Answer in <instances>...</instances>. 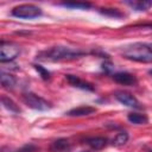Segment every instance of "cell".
Instances as JSON below:
<instances>
[{"label":"cell","mask_w":152,"mask_h":152,"mask_svg":"<svg viewBox=\"0 0 152 152\" xmlns=\"http://www.w3.org/2000/svg\"><path fill=\"white\" fill-rule=\"evenodd\" d=\"M86 52L81 51V50H74L68 46H62V45H57V46H52L45 51H42L37 55V58L42 59V61H52V62H57V61H70V59H76L81 56H84Z\"/></svg>","instance_id":"cell-1"},{"label":"cell","mask_w":152,"mask_h":152,"mask_svg":"<svg viewBox=\"0 0 152 152\" xmlns=\"http://www.w3.org/2000/svg\"><path fill=\"white\" fill-rule=\"evenodd\" d=\"M120 53L129 61L140 63H152V48L151 45L144 43H133L122 46Z\"/></svg>","instance_id":"cell-2"},{"label":"cell","mask_w":152,"mask_h":152,"mask_svg":"<svg viewBox=\"0 0 152 152\" xmlns=\"http://www.w3.org/2000/svg\"><path fill=\"white\" fill-rule=\"evenodd\" d=\"M11 13L13 17H17V18L32 19V18H37L42 15V8L32 4H24V5L15 6Z\"/></svg>","instance_id":"cell-3"},{"label":"cell","mask_w":152,"mask_h":152,"mask_svg":"<svg viewBox=\"0 0 152 152\" xmlns=\"http://www.w3.org/2000/svg\"><path fill=\"white\" fill-rule=\"evenodd\" d=\"M21 99H23V102L27 107H30L32 109H36V110H48L52 107V104L50 102H48L45 99L38 96L34 93H30V91L24 93Z\"/></svg>","instance_id":"cell-4"},{"label":"cell","mask_w":152,"mask_h":152,"mask_svg":"<svg viewBox=\"0 0 152 152\" xmlns=\"http://www.w3.org/2000/svg\"><path fill=\"white\" fill-rule=\"evenodd\" d=\"M20 53V48L19 45L14 43H6L1 42L0 46V62L6 63V62H12L14 61Z\"/></svg>","instance_id":"cell-5"},{"label":"cell","mask_w":152,"mask_h":152,"mask_svg":"<svg viewBox=\"0 0 152 152\" xmlns=\"http://www.w3.org/2000/svg\"><path fill=\"white\" fill-rule=\"evenodd\" d=\"M114 97L122 104L127 106V107H131V108H141V104L140 102L138 101V99L132 95L131 93H127V91H124V90H118L114 93Z\"/></svg>","instance_id":"cell-6"},{"label":"cell","mask_w":152,"mask_h":152,"mask_svg":"<svg viewBox=\"0 0 152 152\" xmlns=\"http://www.w3.org/2000/svg\"><path fill=\"white\" fill-rule=\"evenodd\" d=\"M65 80L68 81V83L70 86H72L75 88H80L82 90H88V91H94L95 90V88H94V86L91 83H89V82L80 78L78 76L68 74V75H65Z\"/></svg>","instance_id":"cell-7"},{"label":"cell","mask_w":152,"mask_h":152,"mask_svg":"<svg viewBox=\"0 0 152 152\" xmlns=\"http://www.w3.org/2000/svg\"><path fill=\"white\" fill-rule=\"evenodd\" d=\"M112 78L119 83V84H122V86H134L137 84L138 80L134 75L129 74V72H126V71H120V72H114L112 75Z\"/></svg>","instance_id":"cell-8"},{"label":"cell","mask_w":152,"mask_h":152,"mask_svg":"<svg viewBox=\"0 0 152 152\" xmlns=\"http://www.w3.org/2000/svg\"><path fill=\"white\" fill-rule=\"evenodd\" d=\"M95 112H96L95 107H91V106H80V107L72 108L69 112H66V115L68 116H87V115H90V114H93Z\"/></svg>","instance_id":"cell-9"},{"label":"cell","mask_w":152,"mask_h":152,"mask_svg":"<svg viewBox=\"0 0 152 152\" xmlns=\"http://www.w3.org/2000/svg\"><path fill=\"white\" fill-rule=\"evenodd\" d=\"M50 150L52 152H69L71 150V145H70L68 139L59 138V139H57V140L51 142Z\"/></svg>","instance_id":"cell-10"},{"label":"cell","mask_w":152,"mask_h":152,"mask_svg":"<svg viewBox=\"0 0 152 152\" xmlns=\"http://www.w3.org/2000/svg\"><path fill=\"white\" fill-rule=\"evenodd\" d=\"M86 142L93 148V150H101L103 148L107 142H108V139L107 138H103V137H94V138H88L86 139Z\"/></svg>","instance_id":"cell-11"},{"label":"cell","mask_w":152,"mask_h":152,"mask_svg":"<svg viewBox=\"0 0 152 152\" xmlns=\"http://www.w3.org/2000/svg\"><path fill=\"white\" fill-rule=\"evenodd\" d=\"M0 81H1V86L6 89H13L17 84V78L13 75L4 72V71H1L0 74Z\"/></svg>","instance_id":"cell-12"},{"label":"cell","mask_w":152,"mask_h":152,"mask_svg":"<svg viewBox=\"0 0 152 152\" xmlns=\"http://www.w3.org/2000/svg\"><path fill=\"white\" fill-rule=\"evenodd\" d=\"M126 5H128L129 7H132L134 11H146L150 7H152V1H138V0H133V1H125Z\"/></svg>","instance_id":"cell-13"},{"label":"cell","mask_w":152,"mask_h":152,"mask_svg":"<svg viewBox=\"0 0 152 152\" xmlns=\"http://www.w3.org/2000/svg\"><path fill=\"white\" fill-rule=\"evenodd\" d=\"M1 103H2V106H4L7 110H10V112H12V113H20V112H21L20 107H19L11 97H8V96L2 95V96H1Z\"/></svg>","instance_id":"cell-14"},{"label":"cell","mask_w":152,"mask_h":152,"mask_svg":"<svg viewBox=\"0 0 152 152\" xmlns=\"http://www.w3.org/2000/svg\"><path fill=\"white\" fill-rule=\"evenodd\" d=\"M127 119L129 122L134 125H145L148 122V118L145 114H140V113H129L127 115Z\"/></svg>","instance_id":"cell-15"},{"label":"cell","mask_w":152,"mask_h":152,"mask_svg":"<svg viewBox=\"0 0 152 152\" xmlns=\"http://www.w3.org/2000/svg\"><path fill=\"white\" fill-rule=\"evenodd\" d=\"M59 5L66 8H72V10H89L93 7L90 2H62Z\"/></svg>","instance_id":"cell-16"},{"label":"cell","mask_w":152,"mask_h":152,"mask_svg":"<svg viewBox=\"0 0 152 152\" xmlns=\"http://www.w3.org/2000/svg\"><path fill=\"white\" fill-rule=\"evenodd\" d=\"M127 141H128V133L125 132V131H122V132L118 133V134L114 137V139L112 140V144H113L114 146H122V145H125Z\"/></svg>","instance_id":"cell-17"},{"label":"cell","mask_w":152,"mask_h":152,"mask_svg":"<svg viewBox=\"0 0 152 152\" xmlns=\"http://www.w3.org/2000/svg\"><path fill=\"white\" fill-rule=\"evenodd\" d=\"M100 13L106 17H112V18H122L124 17V13L120 12L118 8H101Z\"/></svg>","instance_id":"cell-18"},{"label":"cell","mask_w":152,"mask_h":152,"mask_svg":"<svg viewBox=\"0 0 152 152\" xmlns=\"http://www.w3.org/2000/svg\"><path fill=\"white\" fill-rule=\"evenodd\" d=\"M33 66H34V69L38 71V74L40 75V77H42L43 80L46 81V80L50 78V75H51V74H50V71H49L48 69H45L44 66H42V65H39V64H34Z\"/></svg>","instance_id":"cell-19"},{"label":"cell","mask_w":152,"mask_h":152,"mask_svg":"<svg viewBox=\"0 0 152 152\" xmlns=\"http://www.w3.org/2000/svg\"><path fill=\"white\" fill-rule=\"evenodd\" d=\"M36 146L33 144H26L24 146H21L19 150H17L15 152H34L36 151Z\"/></svg>","instance_id":"cell-20"},{"label":"cell","mask_w":152,"mask_h":152,"mask_svg":"<svg viewBox=\"0 0 152 152\" xmlns=\"http://www.w3.org/2000/svg\"><path fill=\"white\" fill-rule=\"evenodd\" d=\"M135 27H150L152 28V23H146V24H139V25H134Z\"/></svg>","instance_id":"cell-21"},{"label":"cell","mask_w":152,"mask_h":152,"mask_svg":"<svg viewBox=\"0 0 152 152\" xmlns=\"http://www.w3.org/2000/svg\"><path fill=\"white\" fill-rule=\"evenodd\" d=\"M148 74H150V75H151V76H152V69H151V70H150V71H148Z\"/></svg>","instance_id":"cell-22"},{"label":"cell","mask_w":152,"mask_h":152,"mask_svg":"<svg viewBox=\"0 0 152 152\" xmlns=\"http://www.w3.org/2000/svg\"><path fill=\"white\" fill-rule=\"evenodd\" d=\"M81 152H89V151H81Z\"/></svg>","instance_id":"cell-23"},{"label":"cell","mask_w":152,"mask_h":152,"mask_svg":"<svg viewBox=\"0 0 152 152\" xmlns=\"http://www.w3.org/2000/svg\"><path fill=\"white\" fill-rule=\"evenodd\" d=\"M150 152H152V150H151V151H150Z\"/></svg>","instance_id":"cell-24"},{"label":"cell","mask_w":152,"mask_h":152,"mask_svg":"<svg viewBox=\"0 0 152 152\" xmlns=\"http://www.w3.org/2000/svg\"><path fill=\"white\" fill-rule=\"evenodd\" d=\"M151 48H152V45H151Z\"/></svg>","instance_id":"cell-25"}]
</instances>
